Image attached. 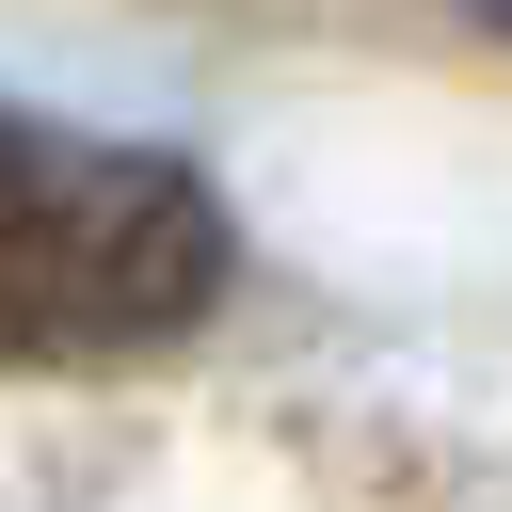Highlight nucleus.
<instances>
[{
  "label": "nucleus",
  "mask_w": 512,
  "mask_h": 512,
  "mask_svg": "<svg viewBox=\"0 0 512 512\" xmlns=\"http://www.w3.org/2000/svg\"><path fill=\"white\" fill-rule=\"evenodd\" d=\"M224 304V208L160 144L0 112V368H128Z\"/></svg>",
  "instance_id": "nucleus-1"
}]
</instances>
